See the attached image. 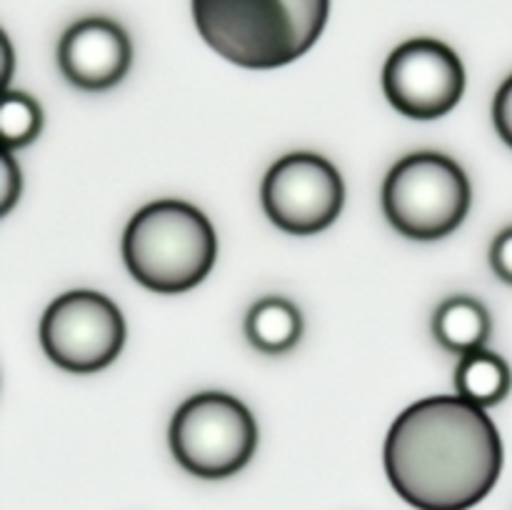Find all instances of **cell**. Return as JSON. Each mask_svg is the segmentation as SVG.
Returning a JSON list of instances; mask_svg holds the SVG:
<instances>
[{"instance_id": "obj_16", "label": "cell", "mask_w": 512, "mask_h": 510, "mask_svg": "<svg viewBox=\"0 0 512 510\" xmlns=\"http://www.w3.org/2000/svg\"><path fill=\"white\" fill-rule=\"evenodd\" d=\"M490 265L500 280L512 285V225L498 233V238L490 245Z\"/></svg>"}, {"instance_id": "obj_4", "label": "cell", "mask_w": 512, "mask_h": 510, "mask_svg": "<svg viewBox=\"0 0 512 510\" xmlns=\"http://www.w3.org/2000/svg\"><path fill=\"white\" fill-rule=\"evenodd\" d=\"M468 210V175L450 155L410 153L385 175L383 213L405 238H445L460 228Z\"/></svg>"}, {"instance_id": "obj_2", "label": "cell", "mask_w": 512, "mask_h": 510, "mask_svg": "<svg viewBox=\"0 0 512 510\" xmlns=\"http://www.w3.org/2000/svg\"><path fill=\"white\" fill-rule=\"evenodd\" d=\"M328 13L330 0H193L205 43L250 70L280 68L308 53Z\"/></svg>"}, {"instance_id": "obj_8", "label": "cell", "mask_w": 512, "mask_h": 510, "mask_svg": "<svg viewBox=\"0 0 512 510\" xmlns=\"http://www.w3.org/2000/svg\"><path fill=\"white\" fill-rule=\"evenodd\" d=\"M383 90L390 105L408 118H443L463 98V60L435 38L405 40L385 60Z\"/></svg>"}, {"instance_id": "obj_14", "label": "cell", "mask_w": 512, "mask_h": 510, "mask_svg": "<svg viewBox=\"0 0 512 510\" xmlns=\"http://www.w3.org/2000/svg\"><path fill=\"white\" fill-rule=\"evenodd\" d=\"M3 195H0V215H8L13 205L18 203L20 190H23V178H20V168L15 163L13 150L5 148L3 153Z\"/></svg>"}, {"instance_id": "obj_1", "label": "cell", "mask_w": 512, "mask_h": 510, "mask_svg": "<svg viewBox=\"0 0 512 510\" xmlns=\"http://www.w3.org/2000/svg\"><path fill=\"white\" fill-rule=\"evenodd\" d=\"M503 440L493 418L460 395H433L395 418L385 438V473L420 510H468L495 488Z\"/></svg>"}, {"instance_id": "obj_7", "label": "cell", "mask_w": 512, "mask_h": 510, "mask_svg": "<svg viewBox=\"0 0 512 510\" xmlns=\"http://www.w3.org/2000/svg\"><path fill=\"white\" fill-rule=\"evenodd\" d=\"M263 210L290 235H315L338 220L345 203L343 175L318 153H288L265 173Z\"/></svg>"}, {"instance_id": "obj_13", "label": "cell", "mask_w": 512, "mask_h": 510, "mask_svg": "<svg viewBox=\"0 0 512 510\" xmlns=\"http://www.w3.org/2000/svg\"><path fill=\"white\" fill-rule=\"evenodd\" d=\"M40 128H43V110L38 100L28 93L5 90L3 103H0V135H3L5 148H25L38 138Z\"/></svg>"}, {"instance_id": "obj_3", "label": "cell", "mask_w": 512, "mask_h": 510, "mask_svg": "<svg viewBox=\"0 0 512 510\" xmlns=\"http://www.w3.org/2000/svg\"><path fill=\"white\" fill-rule=\"evenodd\" d=\"M218 235L203 210L183 200H155L130 218L123 260L130 275L160 295L203 283L215 265Z\"/></svg>"}, {"instance_id": "obj_12", "label": "cell", "mask_w": 512, "mask_h": 510, "mask_svg": "<svg viewBox=\"0 0 512 510\" xmlns=\"http://www.w3.org/2000/svg\"><path fill=\"white\" fill-rule=\"evenodd\" d=\"M455 388L460 398L480 408H493L508 398L512 388L510 365L503 355L488 348H478L473 353L460 355L455 368Z\"/></svg>"}, {"instance_id": "obj_6", "label": "cell", "mask_w": 512, "mask_h": 510, "mask_svg": "<svg viewBox=\"0 0 512 510\" xmlns=\"http://www.w3.org/2000/svg\"><path fill=\"white\" fill-rule=\"evenodd\" d=\"M40 345L45 355L68 373H98L123 350V313L108 295L70 290L55 298L43 313Z\"/></svg>"}, {"instance_id": "obj_15", "label": "cell", "mask_w": 512, "mask_h": 510, "mask_svg": "<svg viewBox=\"0 0 512 510\" xmlns=\"http://www.w3.org/2000/svg\"><path fill=\"white\" fill-rule=\"evenodd\" d=\"M493 120L498 128L500 138L512 148V75L500 85L493 100Z\"/></svg>"}, {"instance_id": "obj_11", "label": "cell", "mask_w": 512, "mask_h": 510, "mask_svg": "<svg viewBox=\"0 0 512 510\" xmlns=\"http://www.w3.org/2000/svg\"><path fill=\"white\" fill-rule=\"evenodd\" d=\"M250 345L265 355H285L303 338V313L283 295H265L245 315Z\"/></svg>"}, {"instance_id": "obj_10", "label": "cell", "mask_w": 512, "mask_h": 510, "mask_svg": "<svg viewBox=\"0 0 512 510\" xmlns=\"http://www.w3.org/2000/svg\"><path fill=\"white\" fill-rule=\"evenodd\" d=\"M493 333L488 308L473 295H450L435 308L433 335L453 355L473 353L485 348Z\"/></svg>"}, {"instance_id": "obj_17", "label": "cell", "mask_w": 512, "mask_h": 510, "mask_svg": "<svg viewBox=\"0 0 512 510\" xmlns=\"http://www.w3.org/2000/svg\"><path fill=\"white\" fill-rule=\"evenodd\" d=\"M3 58H5V70H3V85L8 90L10 83V73H13V48H10L8 35H3Z\"/></svg>"}, {"instance_id": "obj_9", "label": "cell", "mask_w": 512, "mask_h": 510, "mask_svg": "<svg viewBox=\"0 0 512 510\" xmlns=\"http://www.w3.org/2000/svg\"><path fill=\"white\" fill-rule=\"evenodd\" d=\"M133 63L128 33L103 15L80 18L70 25L58 43V68L75 88L100 93L125 78Z\"/></svg>"}, {"instance_id": "obj_5", "label": "cell", "mask_w": 512, "mask_h": 510, "mask_svg": "<svg viewBox=\"0 0 512 510\" xmlns=\"http://www.w3.org/2000/svg\"><path fill=\"white\" fill-rule=\"evenodd\" d=\"M180 468L198 478H230L253 458L258 425L253 413L228 393H198L175 410L168 433Z\"/></svg>"}]
</instances>
